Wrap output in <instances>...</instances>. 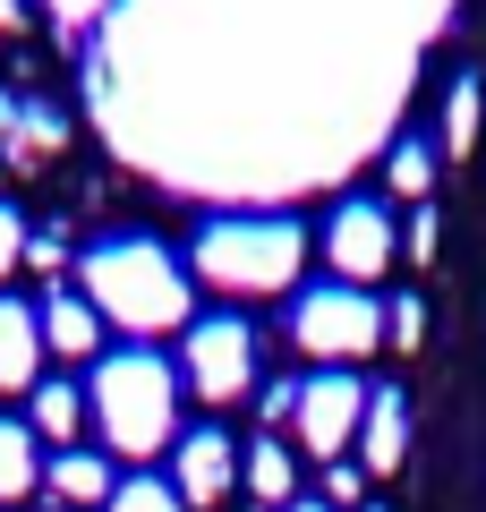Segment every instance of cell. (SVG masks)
I'll return each mask as SVG.
<instances>
[{
  "label": "cell",
  "mask_w": 486,
  "mask_h": 512,
  "mask_svg": "<svg viewBox=\"0 0 486 512\" xmlns=\"http://www.w3.org/2000/svg\"><path fill=\"white\" fill-rule=\"evenodd\" d=\"M324 504H359L367 512V470L359 461H324Z\"/></svg>",
  "instance_id": "ffe728a7"
},
{
  "label": "cell",
  "mask_w": 486,
  "mask_h": 512,
  "mask_svg": "<svg viewBox=\"0 0 486 512\" xmlns=\"http://www.w3.org/2000/svg\"><path fill=\"white\" fill-rule=\"evenodd\" d=\"M478 111H486V86L478 77H452V94H444V154L478 146Z\"/></svg>",
  "instance_id": "2e32d148"
},
{
  "label": "cell",
  "mask_w": 486,
  "mask_h": 512,
  "mask_svg": "<svg viewBox=\"0 0 486 512\" xmlns=\"http://www.w3.org/2000/svg\"><path fill=\"white\" fill-rule=\"evenodd\" d=\"M367 512H384V504H367Z\"/></svg>",
  "instance_id": "484cf974"
},
{
  "label": "cell",
  "mask_w": 486,
  "mask_h": 512,
  "mask_svg": "<svg viewBox=\"0 0 486 512\" xmlns=\"http://www.w3.org/2000/svg\"><path fill=\"white\" fill-rule=\"evenodd\" d=\"M324 256H333V274H342L350 291H367V282L401 256V222L384 214L376 197H350L342 214H333V231H324Z\"/></svg>",
  "instance_id": "52a82bcc"
},
{
  "label": "cell",
  "mask_w": 486,
  "mask_h": 512,
  "mask_svg": "<svg viewBox=\"0 0 486 512\" xmlns=\"http://www.w3.org/2000/svg\"><path fill=\"white\" fill-rule=\"evenodd\" d=\"M290 512H333V504H290Z\"/></svg>",
  "instance_id": "d4e9b609"
},
{
  "label": "cell",
  "mask_w": 486,
  "mask_h": 512,
  "mask_svg": "<svg viewBox=\"0 0 486 512\" xmlns=\"http://www.w3.org/2000/svg\"><path fill=\"white\" fill-rule=\"evenodd\" d=\"M35 487H43L35 427H26V419H0V504H26Z\"/></svg>",
  "instance_id": "5bb4252c"
},
{
  "label": "cell",
  "mask_w": 486,
  "mask_h": 512,
  "mask_svg": "<svg viewBox=\"0 0 486 512\" xmlns=\"http://www.w3.org/2000/svg\"><path fill=\"white\" fill-rule=\"evenodd\" d=\"M239 487L256 495V512H290L299 504V461H290L282 436H256L248 453H239Z\"/></svg>",
  "instance_id": "8fae6325"
},
{
  "label": "cell",
  "mask_w": 486,
  "mask_h": 512,
  "mask_svg": "<svg viewBox=\"0 0 486 512\" xmlns=\"http://www.w3.org/2000/svg\"><path fill=\"white\" fill-rule=\"evenodd\" d=\"M290 342H299L307 359H376L384 350V299L350 291V282H324V291L299 299Z\"/></svg>",
  "instance_id": "277c9868"
},
{
  "label": "cell",
  "mask_w": 486,
  "mask_h": 512,
  "mask_svg": "<svg viewBox=\"0 0 486 512\" xmlns=\"http://www.w3.org/2000/svg\"><path fill=\"white\" fill-rule=\"evenodd\" d=\"M26 427H35V436H52V444H69L77 427H86V393H77V384H35V393H26Z\"/></svg>",
  "instance_id": "9a60e30c"
},
{
  "label": "cell",
  "mask_w": 486,
  "mask_h": 512,
  "mask_svg": "<svg viewBox=\"0 0 486 512\" xmlns=\"http://www.w3.org/2000/svg\"><path fill=\"white\" fill-rule=\"evenodd\" d=\"M94 427L120 461H154L162 444H180V367L162 350H111L94 367V393H86Z\"/></svg>",
  "instance_id": "7a4b0ae2"
},
{
  "label": "cell",
  "mask_w": 486,
  "mask_h": 512,
  "mask_svg": "<svg viewBox=\"0 0 486 512\" xmlns=\"http://www.w3.org/2000/svg\"><path fill=\"white\" fill-rule=\"evenodd\" d=\"M359 419H367V384L350 376V367H324V376L299 384V444L316 461H350Z\"/></svg>",
  "instance_id": "8992f818"
},
{
  "label": "cell",
  "mask_w": 486,
  "mask_h": 512,
  "mask_svg": "<svg viewBox=\"0 0 486 512\" xmlns=\"http://www.w3.org/2000/svg\"><path fill=\"white\" fill-rule=\"evenodd\" d=\"M401 461H410V402L384 384V393H367V419H359V470L393 478Z\"/></svg>",
  "instance_id": "9c48e42d"
},
{
  "label": "cell",
  "mask_w": 486,
  "mask_h": 512,
  "mask_svg": "<svg viewBox=\"0 0 486 512\" xmlns=\"http://www.w3.org/2000/svg\"><path fill=\"white\" fill-rule=\"evenodd\" d=\"M77 291L120 333H180L188 325V274L162 239H103V248H86Z\"/></svg>",
  "instance_id": "6da1fadb"
},
{
  "label": "cell",
  "mask_w": 486,
  "mask_h": 512,
  "mask_svg": "<svg viewBox=\"0 0 486 512\" xmlns=\"http://www.w3.org/2000/svg\"><path fill=\"white\" fill-rule=\"evenodd\" d=\"M35 367H43V316L35 299H0V384L9 393H35Z\"/></svg>",
  "instance_id": "30bf717a"
},
{
  "label": "cell",
  "mask_w": 486,
  "mask_h": 512,
  "mask_svg": "<svg viewBox=\"0 0 486 512\" xmlns=\"http://www.w3.org/2000/svg\"><path fill=\"white\" fill-rule=\"evenodd\" d=\"M9 265H26V222H18V205H0V274Z\"/></svg>",
  "instance_id": "cb8c5ba5"
},
{
  "label": "cell",
  "mask_w": 486,
  "mask_h": 512,
  "mask_svg": "<svg viewBox=\"0 0 486 512\" xmlns=\"http://www.w3.org/2000/svg\"><path fill=\"white\" fill-rule=\"evenodd\" d=\"M171 487H180L188 512H222V495L239 487V453L222 427H188L180 453H171Z\"/></svg>",
  "instance_id": "ba28073f"
},
{
  "label": "cell",
  "mask_w": 486,
  "mask_h": 512,
  "mask_svg": "<svg viewBox=\"0 0 486 512\" xmlns=\"http://www.w3.org/2000/svg\"><path fill=\"white\" fill-rule=\"evenodd\" d=\"M180 384L197 402H239L256 384V325L248 316H197L180 350Z\"/></svg>",
  "instance_id": "5b68a950"
},
{
  "label": "cell",
  "mask_w": 486,
  "mask_h": 512,
  "mask_svg": "<svg viewBox=\"0 0 486 512\" xmlns=\"http://www.w3.org/2000/svg\"><path fill=\"white\" fill-rule=\"evenodd\" d=\"M307 265V231L282 214H222L197 231V274L231 299H273Z\"/></svg>",
  "instance_id": "3957f363"
},
{
  "label": "cell",
  "mask_w": 486,
  "mask_h": 512,
  "mask_svg": "<svg viewBox=\"0 0 486 512\" xmlns=\"http://www.w3.org/2000/svg\"><path fill=\"white\" fill-rule=\"evenodd\" d=\"M384 342L410 359V350L427 342V299H384Z\"/></svg>",
  "instance_id": "d6986e66"
},
{
  "label": "cell",
  "mask_w": 486,
  "mask_h": 512,
  "mask_svg": "<svg viewBox=\"0 0 486 512\" xmlns=\"http://www.w3.org/2000/svg\"><path fill=\"white\" fill-rule=\"evenodd\" d=\"M103 512H188V504H180V487H171V478H120Z\"/></svg>",
  "instance_id": "ac0fdd59"
},
{
  "label": "cell",
  "mask_w": 486,
  "mask_h": 512,
  "mask_svg": "<svg viewBox=\"0 0 486 512\" xmlns=\"http://www.w3.org/2000/svg\"><path fill=\"white\" fill-rule=\"evenodd\" d=\"M43 487L60 495V504H111V487H120V478H111V461L103 453H86V444H69V453H52L43 461Z\"/></svg>",
  "instance_id": "4fadbf2b"
},
{
  "label": "cell",
  "mask_w": 486,
  "mask_h": 512,
  "mask_svg": "<svg viewBox=\"0 0 486 512\" xmlns=\"http://www.w3.org/2000/svg\"><path fill=\"white\" fill-rule=\"evenodd\" d=\"M26 265H35V274H60V265H69V239L60 231H26Z\"/></svg>",
  "instance_id": "7402d4cb"
},
{
  "label": "cell",
  "mask_w": 486,
  "mask_h": 512,
  "mask_svg": "<svg viewBox=\"0 0 486 512\" xmlns=\"http://www.w3.org/2000/svg\"><path fill=\"white\" fill-rule=\"evenodd\" d=\"M384 180H393L401 197L427 205V188H435V146H427V137H393V154H384Z\"/></svg>",
  "instance_id": "e0dca14e"
},
{
  "label": "cell",
  "mask_w": 486,
  "mask_h": 512,
  "mask_svg": "<svg viewBox=\"0 0 486 512\" xmlns=\"http://www.w3.org/2000/svg\"><path fill=\"white\" fill-rule=\"evenodd\" d=\"M401 248H410L418 265H435V205H418V214L401 222Z\"/></svg>",
  "instance_id": "603a6c76"
},
{
  "label": "cell",
  "mask_w": 486,
  "mask_h": 512,
  "mask_svg": "<svg viewBox=\"0 0 486 512\" xmlns=\"http://www.w3.org/2000/svg\"><path fill=\"white\" fill-rule=\"evenodd\" d=\"M256 419H265V427H282V419H299V384H290V376H273L265 393H256Z\"/></svg>",
  "instance_id": "44dd1931"
},
{
  "label": "cell",
  "mask_w": 486,
  "mask_h": 512,
  "mask_svg": "<svg viewBox=\"0 0 486 512\" xmlns=\"http://www.w3.org/2000/svg\"><path fill=\"white\" fill-rule=\"evenodd\" d=\"M35 316H43V350H60V359H94L103 350V316H94L86 291H52Z\"/></svg>",
  "instance_id": "7c38bea8"
}]
</instances>
